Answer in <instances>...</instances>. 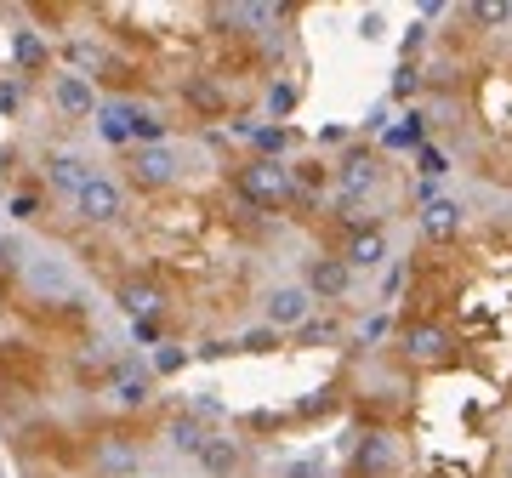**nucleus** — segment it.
I'll list each match as a JSON object with an SVG mask.
<instances>
[{
  "label": "nucleus",
  "instance_id": "obj_1",
  "mask_svg": "<svg viewBox=\"0 0 512 478\" xmlns=\"http://www.w3.org/2000/svg\"><path fill=\"white\" fill-rule=\"evenodd\" d=\"M234 188H239V200L256 205V211H285V205L296 200L291 166H285V160H262V154H251V160L234 171Z\"/></svg>",
  "mask_w": 512,
  "mask_h": 478
},
{
  "label": "nucleus",
  "instance_id": "obj_2",
  "mask_svg": "<svg viewBox=\"0 0 512 478\" xmlns=\"http://www.w3.org/2000/svg\"><path fill=\"white\" fill-rule=\"evenodd\" d=\"M18 274L35 302H74L80 296V274H74V262L63 251H29Z\"/></svg>",
  "mask_w": 512,
  "mask_h": 478
},
{
  "label": "nucleus",
  "instance_id": "obj_3",
  "mask_svg": "<svg viewBox=\"0 0 512 478\" xmlns=\"http://www.w3.org/2000/svg\"><path fill=\"white\" fill-rule=\"evenodd\" d=\"M313 308H319V302H313V291L302 285V279H274V285L262 291V325L279 331V336H285V331L296 336L313 319Z\"/></svg>",
  "mask_w": 512,
  "mask_h": 478
},
{
  "label": "nucleus",
  "instance_id": "obj_4",
  "mask_svg": "<svg viewBox=\"0 0 512 478\" xmlns=\"http://www.w3.org/2000/svg\"><path fill=\"white\" fill-rule=\"evenodd\" d=\"M348 467L353 478H404V439L393 427H370V433H359Z\"/></svg>",
  "mask_w": 512,
  "mask_h": 478
},
{
  "label": "nucleus",
  "instance_id": "obj_5",
  "mask_svg": "<svg viewBox=\"0 0 512 478\" xmlns=\"http://www.w3.org/2000/svg\"><path fill=\"white\" fill-rule=\"evenodd\" d=\"M69 205H74V222H86V228H114V222L126 217V188L97 171V177L80 188Z\"/></svg>",
  "mask_w": 512,
  "mask_h": 478
},
{
  "label": "nucleus",
  "instance_id": "obj_6",
  "mask_svg": "<svg viewBox=\"0 0 512 478\" xmlns=\"http://www.w3.org/2000/svg\"><path fill=\"white\" fill-rule=\"evenodd\" d=\"M342 262H348L353 274H382L387 262H393V234H387L382 222H359V228H348V239H342Z\"/></svg>",
  "mask_w": 512,
  "mask_h": 478
},
{
  "label": "nucleus",
  "instance_id": "obj_7",
  "mask_svg": "<svg viewBox=\"0 0 512 478\" xmlns=\"http://www.w3.org/2000/svg\"><path fill=\"white\" fill-rule=\"evenodd\" d=\"M336 188H342V200H370L376 188H382V154L376 148H348L342 160H336Z\"/></svg>",
  "mask_w": 512,
  "mask_h": 478
},
{
  "label": "nucleus",
  "instance_id": "obj_8",
  "mask_svg": "<svg viewBox=\"0 0 512 478\" xmlns=\"http://www.w3.org/2000/svg\"><path fill=\"white\" fill-rule=\"evenodd\" d=\"M40 177H46V188L52 194H63V200H74L80 188L97 177V166L80 154V148H46V160H40Z\"/></svg>",
  "mask_w": 512,
  "mask_h": 478
},
{
  "label": "nucleus",
  "instance_id": "obj_9",
  "mask_svg": "<svg viewBox=\"0 0 512 478\" xmlns=\"http://www.w3.org/2000/svg\"><path fill=\"white\" fill-rule=\"evenodd\" d=\"M183 177V154L171 143H148V148H131V183L137 188H171Z\"/></svg>",
  "mask_w": 512,
  "mask_h": 478
},
{
  "label": "nucleus",
  "instance_id": "obj_10",
  "mask_svg": "<svg viewBox=\"0 0 512 478\" xmlns=\"http://www.w3.org/2000/svg\"><path fill=\"white\" fill-rule=\"evenodd\" d=\"M450 348H456V336H450V325H439V319H421V325H410V331H404V342H399V353L410 359V365H421V370L444 365V359H450Z\"/></svg>",
  "mask_w": 512,
  "mask_h": 478
},
{
  "label": "nucleus",
  "instance_id": "obj_11",
  "mask_svg": "<svg viewBox=\"0 0 512 478\" xmlns=\"http://www.w3.org/2000/svg\"><path fill=\"white\" fill-rule=\"evenodd\" d=\"M52 109L63 114V120H97V109H103V97H97L92 74H52Z\"/></svg>",
  "mask_w": 512,
  "mask_h": 478
},
{
  "label": "nucleus",
  "instance_id": "obj_12",
  "mask_svg": "<svg viewBox=\"0 0 512 478\" xmlns=\"http://www.w3.org/2000/svg\"><path fill=\"white\" fill-rule=\"evenodd\" d=\"M461 222H467V205L450 200V194H433V200L416 211V228L427 245H450V239L461 234Z\"/></svg>",
  "mask_w": 512,
  "mask_h": 478
},
{
  "label": "nucleus",
  "instance_id": "obj_13",
  "mask_svg": "<svg viewBox=\"0 0 512 478\" xmlns=\"http://www.w3.org/2000/svg\"><path fill=\"white\" fill-rule=\"evenodd\" d=\"M353 268L342 257H308V268H302V285L313 291V302H342V296L353 291Z\"/></svg>",
  "mask_w": 512,
  "mask_h": 478
},
{
  "label": "nucleus",
  "instance_id": "obj_14",
  "mask_svg": "<svg viewBox=\"0 0 512 478\" xmlns=\"http://www.w3.org/2000/svg\"><path fill=\"white\" fill-rule=\"evenodd\" d=\"M194 461H200L205 478H239V467H245V444H239L234 433H211Z\"/></svg>",
  "mask_w": 512,
  "mask_h": 478
},
{
  "label": "nucleus",
  "instance_id": "obj_15",
  "mask_svg": "<svg viewBox=\"0 0 512 478\" xmlns=\"http://www.w3.org/2000/svg\"><path fill=\"white\" fill-rule=\"evenodd\" d=\"M97 473L103 478H131L137 467H143V450H137V439H126V433H109V439H97Z\"/></svg>",
  "mask_w": 512,
  "mask_h": 478
},
{
  "label": "nucleus",
  "instance_id": "obj_16",
  "mask_svg": "<svg viewBox=\"0 0 512 478\" xmlns=\"http://www.w3.org/2000/svg\"><path fill=\"white\" fill-rule=\"evenodd\" d=\"M211 433H217V427H205L200 416H194V410H177V416L165 422V444H171L177 456H200Z\"/></svg>",
  "mask_w": 512,
  "mask_h": 478
},
{
  "label": "nucleus",
  "instance_id": "obj_17",
  "mask_svg": "<svg viewBox=\"0 0 512 478\" xmlns=\"http://www.w3.org/2000/svg\"><path fill=\"white\" fill-rule=\"evenodd\" d=\"M114 302H120V308H126L137 325H143V319H154V313L165 308V291L154 285V279H126V285L114 291Z\"/></svg>",
  "mask_w": 512,
  "mask_h": 478
},
{
  "label": "nucleus",
  "instance_id": "obj_18",
  "mask_svg": "<svg viewBox=\"0 0 512 478\" xmlns=\"http://www.w3.org/2000/svg\"><path fill=\"white\" fill-rule=\"evenodd\" d=\"M12 57H18L23 74H46L52 46H46V35H40V29H12Z\"/></svg>",
  "mask_w": 512,
  "mask_h": 478
},
{
  "label": "nucleus",
  "instance_id": "obj_19",
  "mask_svg": "<svg viewBox=\"0 0 512 478\" xmlns=\"http://www.w3.org/2000/svg\"><path fill=\"white\" fill-rule=\"evenodd\" d=\"M131 109H137V103H103V109H97V131H103V143H114V148L137 143V131H131Z\"/></svg>",
  "mask_w": 512,
  "mask_h": 478
},
{
  "label": "nucleus",
  "instance_id": "obj_20",
  "mask_svg": "<svg viewBox=\"0 0 512 478\" xmlns=\"http://www.w3.org/2000/svg\"><path fill=\"white\" fill-rule=\"evenodd\" d=\"M131 131H137V148L165 143V114H160V109H148V103H137V109H131Z\"/></svg>",
  "mask_w": 512,
  "mask_h": 478
},
{
  "label": "nucleus",
  "instance_id": "obj_21",
  "mask_svg": "<svg viewBox=\"0 0 512 478\" xmlns=\"http://www.w3.org/2000/svg\"><path fill=\"white\" fill-rule=\"evenodd\" d=\"M148 399H154V382H148V376H120V382H114V405L120 410H143Z\"/></svg>",
  "mask_w": 512,
  "mask_h": 478
},
{
  "label": "nucleus",
  "instance_id": "obj_22",
  "mask_svg": "<svg viewBox=\"0 0 512 478\" xmlns=\"http://www.w3.org/2000/svg\"><path fill=\"white\" fill-rule=\"evenodd\" d=\"M404 285H410V262L393 257V262L382 268V302H387V308H393V302L404 296Z\"/></svg>",
  "mask_w": 512,
  "mask_h": 478
},
{
  "label": "nucleus",
  "instance_id": "obj_23",
  "mask_svg": "<svg viewBox=\"0 0 512 478\" xmlns=\"http://www.w3.org/2000/svg\"><path fill=\"white\" fill-rule=\"evenodd\" d=\"M467 23H478V29H501V23H512V6H467Z\"/></svg>",
  "mask_w": 512,
  "mask_h": 478
},
{
  "label": "nucleus",
  "instance_id": "obj_24",
  "mask_svg": "<svg viewBox=\"0 0 512 478\" xmlns=\"http://www.w3.org/2000/svg\"><path fill=\"white\" fill-rule=\"evenodd\" d=\"M234 348H239V353H274V348H279V331H268V325H262V331H245Z\"/></svg>",
  "mask_w": 512,
  "mask_h": 478
},
{
  "label": "nucleus",
  "instance_id": "obj_25",
  "mask_svg": "<svg viewBox=\"0 0 512 478\" xmlns=\"http://www.w3.org/2000/svg\"><path fill=\"white\" fill-rule=\"evenodd\" d=\"M279 478H325V461L319 456H296V461L279 467Z\"/></svg>",
  "mask_w": 512,
  "mask_h": 478
},
{
  "label": "nucleus",
  "instance_id": "obj_26",
  "mask_svg": "<svg viewBox=\"0 0 512 478\" xmlns=\"http://www.w3.org/2000/svg\"><path fill=\"white\" fill-rule=\"evenodd\" d=\"M382 143H387V148H416V143H421V120H416V114H410V120H404L399 131H387Z\"/></svg>",
  "mask_w": 512,
  "mask_h": 478
},
{
  "label": "nucleus",
  "instance_id": "obj_27",
  "mask_svg": "<svg viewBox=\"0 0 512 478\" xmlns=\"http://www.w3.org/2000/svg\"><path fill=\"white\" fill-rule=\"evenodd\" d=\"M330 336H336V325H330V319H308V325L296 331V342H302V348H313V342H330Z\"/></svg>",
  "mask_w": 512,
  "mask_h": 478
},
{
  "label": "nucleus",
  "instance_id": "obj_28",
  "mask_svg": "<svg viewBox=\"0 0 512 478\" xmlns=\"http://www.w3.org/2000/svg\"><path fill=\"white\" fill-rule=\"evenodd\" d=\"M183 365H188L183 348H160V353H154V376H177Z\"/></svg>",
  "mask_w": 512,
  "mask_h": 478
},
{
  "label": "nucleus",
  "instance_id": "obj_29",
  "mask_svg": "<svg viewBox=\"0 0 512 478\" xmlns=\"http://www.w3.org/2000/svg\"><path fill=\"white\" fill-rule=\"evenodd\" d=\"M421 171H427V177H444V171H450V154H444V148H421Z\"/></svg>",
  "mask_w": 512,
  "mask_h": 478
},
{
  "label": "nucleus",
  "instance_id": "obj_30",
  "mask_svg": "<svg viewBox=\"0 0 512 478\" xmlns=\"http://www.w3.org/2000/svg\"><path fill=\"white\" fill-rule=\"evenodd\" d=\"M194 416H200V422L211 427V422L222 416V399H194Z\"/></svg>",
  "mask_w": 512,
  "mask_h": 478
},
{
  "label": "nucleus",
  "instance_id": "obj_31",
  "mask_svg": "<svg viewBox=\"0 0 512 478\" xmlns=\"http://www.w3.org/2000/svg\"><path fill=\"white\" fill-rule=\"evenodd\" d=\"M0 114H18V86L12 80H0Z\"/></svg>",
  "mask_w": 512,
  "mask_h": 478
},
{
  "label": "nucleus",
  "instance_id": "obj_32",
  "mask_svg": "<svg viewBox=\"0 0 512 478\" xmlns=\"http://www.w3.org/2000/svg\"><path fill=\"white\" fill-rule=\"evenodd\" d=\"M268 103H274V114H285L296 103V92H291V86H274V97H268Z\"/></svg>",
  "mask_w": 512,
  "mask_h": 478
},
{
  "label": "nucleus",
  "instance_id": "obj_33",
  "mask_svg": "<svg viewBox=\"0 0 512 478\" xmlns=\"http://www.w3.org/2000/svg\"><path fill=\"white\" fill-rule=\"evenodd\" d=\"M507 478H512V456H507Z\"/></svg>",
  "mask_w": 512,
  "mask_h": 478
}]
</instances>
